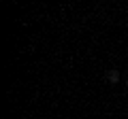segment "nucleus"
Masks as SVG:
<instances>
[{"label":"nucleus","instance_id":"obj_1","mask_svg":"<svg viewBox=\"0 0 128 119\" xmlns=\"http://www.w3.org/2000/svg\"><path fill=\"white\" fill-rule=\"evenodd\" d=\"M107 77H109V81H111V83H118V79H120V74H118V70H111V72L107 74Z\"/></svg>","mask_w":128,"mask_h":119}]
</instances>
